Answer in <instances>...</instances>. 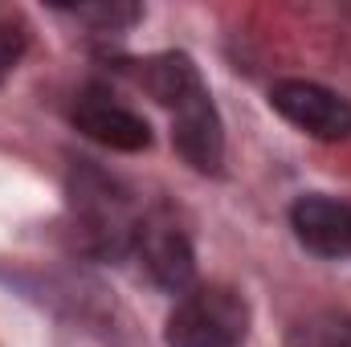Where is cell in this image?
I'll list each match as a JSON object with an SVG mask.
<instances>
[{
	"instance_id": "cell-5",
	"label": "cell",
	"mask_w": 351,
	"mask_h": 347,
	"mask_svg": "<svg viewBox=\"0 0 351 347\" xmlns=\"http://www.w3.org/2000/svg\"><path fill=\"white\" fill-rule=\"evenodd\" d=\"M269 106L311 139H323V143L351 139V98L331 86H319L306 78H278L269 86Z\"/></svg>"
},
{
	"instance_id": "cell-1",
	"label": "cell",
	"mask_w": 351,
	"mask_h": 347,
	"mask_svg": "<svg viewBox=\"0 0 351 347\" xmlns=\"http://www.w3.org/2000/svg\"><path fill=\"white\" fill-rule=\"evenodd\" d=\"M135 82L172 115V143L188 168L217 176L225 164V123L188 53H156L135 62Z\"/></svg>"
},
{
	"instance_id": "cell-2",
	"label": "cell",
	"mask_w": 351,
	"mask_h": 347,
	"mask_svg": "<svg viewBox=\"0 0 351 347\" xmlns=\"http://www.w3.org/2000/svg\"><path fill=\"white\" fill-rule=\"evenodd\" d=\"M66 208L78 254L98 261H119L131 254L143 213L119 176L98 168L94 160H74L66 180Z\"/></svg>"
},
{
	"instance_id": "cell-6",
	"label": "cell",
	"mask_w": 351,
	"mask_h": 347,
	"mask_svg": "<svg viewBox=\"0 0 351 347\" xmlns=\"http://www.w3.org/2000/svg\"><path fill=\"white\" fill-rule=\"evenodd\" d=\"M70 123L110 152H147L152 147V123L119 102L106 86H86L82 94H74V106H70Z\"/></svg>"
},
{
	"instance_id": "cell-4",
	"label": "cell",
	"mask_w": 351,
	"mask_h": 347,
	"mask_svg": "<svg viewBox=\"0 0 351 347\" xmlns=\"http://www.w3.org/2000/svg\"><path fill=\"white\" fill-rule=\"evenodd\" d=\"M131 254L139 258L143 274L152 286L168 290V294H184L196 286V250L188 229L176 221V213L168 208H152L143 213L139 229H135V246Z\"/></svg>"
},
{
	"instance_id": "cell-9",
	"label": "cell",
	"mask_w": 351,
	"mask_h": 347,
	"mask_svg": "<svg viewBox=\"0 0 351 347\" xmlns=\"http://www.w3.org/2000/svg\"><path fill=\"white\" fill-rule=\"evenodd\" d=\"M25 49H29V29L21 25V16L0 12V82L16 70V62L25 58Z\"/></svg>"
},
{
	"instance_id": "cell-10",
	"label": "cell",
	"mask_w": 351,
	"mask_h": 347,
	"mask_svg": "<svg viewBox=\"0 0 351 347\" xmlns=\"http://www.w3.org/2000/svg\"><path fill=\"white\" fill-rule=\"evenodd\" d=\"M78 21H90V25H102V29H110V33H119V29H131L139 16H143V8H135V4H98V8H70Z\"/></svg>"
},
{
	"instance_id": "cell-3",
	"label": "cell",
	"mask_w": 351,
	"mask_h": 347,
	"mask_svg": "<svg viewBox=\"0 0 351 347\" xmlns=\"http://www.w3.org/2000/svg\"><path fill=\"white\" fill-rule=\"evenodd\" d=\"M250 335V302L225 282H196L176 298L164 323L168 347H241Z\"/></svg>"
},
{
	"instance_id": "cell-7",
	"label": "cell",
	"mask_w": 351,
	"mask_h": 347,
	"mask_svg": "<svg viewBox=\"0 0 351 347\" xmlns=\"http://www.w3.org/2000/svg\"><path fill=\"white\" fill-rule=\"evenodd\" d=\"M290 229L315 258H351V204L327 192H306L290 204Z\"/></svg>"
},
{
	"instance_id": "cell-8",
	"label": "cell",
	"mask_w": 351,
	"mask_h": 347,
	"mask_svg": "<svg viewBox=\"0 0 351 347\" xmlns=\"http://www.w3.org/2000/svg\"><path fill=\"white\" fill-rule=\"evenodd\" d=\"M290 347H351V315L343 311H315L294 323Z\"/></svg>"
}]
</instances>
